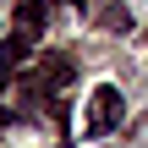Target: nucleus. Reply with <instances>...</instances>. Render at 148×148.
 I'll return each mask as SVG.
<instances>
[{"label": "nucleus", "instance_id": "nucleus-1", "mask_svg": "<svg viewBox=\"0 0 148 148\" xmlns=\"http://www.w3.org/2000/svg\"><path fill=\"white\" fill-rule=\"evenodd\" d=\"M121 115H126V99H121V88H93L88 93V110H82V132L88 137H110L115 126H121Z\"/></svg>", "mask_w": 148, "mask_h": 148}, {"label": "nucleus", "instance_id": "nucleus-2", "mask_svg": "<svg viewBox=\"0 0 148 148\" xmlns=\"http://www.w3.org/2000/svg\"><path fill=\"white\" fill-rule=\"evenodd\" d=\"M22 60H27V33H16V38L0 44V71H5V66H22Z\"/></svg>", "mask_w": 148, "mask_h": 148}, {"label": "nucleus", "instance_id": "nucleus-3", "mask_svg": "<svg viewBox=\"0 0 148 148\" xmlns=\"http://www.w3.org/2000/svg\"><path fill=\"white\" fill-rule=\"evenodd\" d=\"M38 27H44V5H22V11H16V33H27V38H33Z\"/></svg>", "mask_w": 148, "mask_h": 148}]
</instances>
